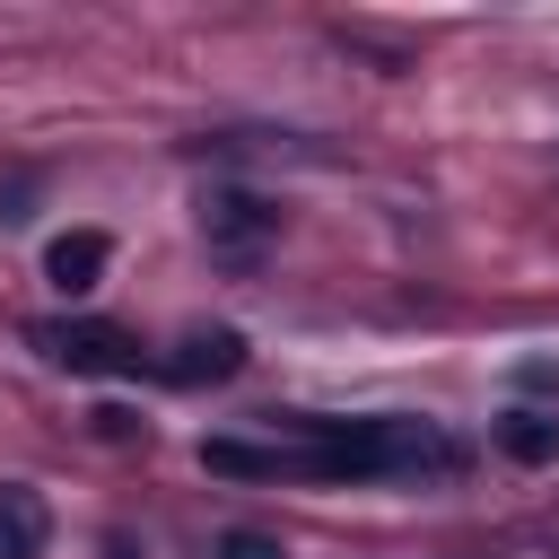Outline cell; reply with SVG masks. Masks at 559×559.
Instances as JSON below:
<instances>
[{"mask_svg":"<svg viewBox=\"0 0 559 559\" xmlns=\"http://www.w3.org/2000/svg\"><path fill=\"white\" fill-rule=\"evenodd\" d=\"M26 341L61 367V376H148L157 358L122 332V323H87V314H52V323H26Z\"/></svg>","mask_w":559,"mask_h":559,"instance_id":"obj_1","label":"cell"},{"mask_svg":"<svg viewBox=\"0 0 559 559\" xmlns=\"http://www.w3.org/2000/svg\"><path fill=\"white\" fill-rule=\"evenodd\" d=\"M201 472L218 480H314V454L306 445H253V437H201Z\"/></svg>","mask_w":559,"mask_h":559,"instance_id":"obj_2","label":"cell"},{"mask_svg":"<svg viewBox=\"0 0 559 559\" xmlns=\"http://www.w3.org/2000/svg\"><path fill=\"white\" fill-rule=\"evenodd\" d=\"M201 236H210L218 253H253V245L280 236V210H271L262 192H245V183H218V192L201 201Z\"/></svg>","mask_w":559,"mask_h":559,"instance_id":"obj_3","label":"cell"},{"mask_svg":"<svg viewBox=\"0 0 559 559\" xmlns=\"http://www.w3.org/2000/svg\"><path fill=\"white\" fill-rule=\"evenodd\" d=\"M236 367H245V332H227V323H201V332H183V341L157 358L166 384H227Z\"/></svg>","mask_w":559,"mask_h":559,"instance_id":"obj_4","label":"cell"},{"mask_svg":"<svg viewBox=\"0 0 559 559\" xmlns=\"http://www.w3.org/2000/svg\"><path fill=\"white\" fill-rule=\"evenodd\" d=\"M105 262H114V245H105L96 227H61V236L44 245V280H52L61 297H87V288L105 280Z\"/></svg>","mask_w":559,"mask_h":559,"instance_id":"obj_5","label":"cell"},{"mask_svg":"<svg viewBox=\"0 0 559 559\" xmlns=\"http://www.w3.org/2000/svg\"><path fill=\"white\" fill-rule=\"evenodd\" d=\"M52 542V507L26 480H0V559H44Z\"/></svg>","mask_w":559,"mask_h":559,"instance_id":"obj_6","label":"cell"},{"mask_svg":"<svg viewBox=\"0 0 559 559\" xmlns=\"http://www.w3.org/2000/svg\"><path fill=\"white\" fill-rule=\"evenodd\" d=\"M489 437H498L507 463H559V419L550 411H498Z\"/></svg>","mask_w":559,"mask_h":559,"instance_id":"obj_7","label":"cell"},{"mask_svg":"<svg viewBox=\"0 0 559 559\" xmlns=\"http://www.w3.org/2000/svg\"><path fill=\"white\" fill-rule=\"evenodd\" d=\"M218 559H288L271 533H253V524H236V533H218Z\"/></svg>","mask_w":559,"mask_h":559,"instance_id":"obj_8","label":"cell"},{"mask_svg":"<svg viewBox=\"0 0 559 559\" xmlns=\"http://www.w3.org/2000/svg\"><path fill=\"white\" fill-rule=\"evenodd\" d=\"M96 437H105V445H122V437H140V419H131V411H114V402H105V411H96Z\"/></svg>","mask_w":559,"mask_h":559,"instance_id":"obj_9","label":"cell"},{"mask_svg":"<svg viewBox=\"0 0 559 559\" xmlns=\"http://www.w3.org/2000/svg\"><path fill=\"white\" fill-rule=\"evenodd\" d=\"M96 559H140V542H131V533H114V542H105Z\"/></svg>","mask_w":559,"mask_h":559,"instance_id":"obj_10","label":"cell"}]
</instances>
